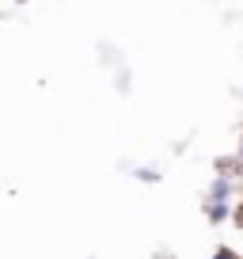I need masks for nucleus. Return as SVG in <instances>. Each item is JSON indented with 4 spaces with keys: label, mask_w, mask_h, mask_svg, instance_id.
I'll list each match as a JSON object with an SVG mask.
<instances>
[{
    "label": "nucleus",
    "mask_w": 243,
    "mask_h": 259,
    "mask_svg": "<svg viewBox=\"0 0 243 259\" xmlns=\"http://www.w3.org/2000/svg\"><path fill=\"white\" fill-rule=\"evenodd\" d=\"M228 218V206L224 202H209V221H224Z\"/></svg>",
    "instance_id": "obj_1"
},
{
    "label": "nucleus",
    "mask_w": 243,
    "mask_h": 259,
    "mask_svg": "<svg viewBox=\"0 0 243 259\" xmlns=\"http://www.w3.org/2000/svg\"><path fill=\"white\" fill-rule=\"evenodd\" d=\"M239 160H243V149H239Z\"/></svg>",
    "instance_id": "obj_5"
},
{
    "label": "nucleus",
    "mask_w": 243,
    "mask_h": 259,
    "mask_svg": "<svg viewBox=\"0 0 243 259\" xmlns=\"http://www.w3.org/2000/svg\"><path fill=\"white\" fill-rule=\"evenodd\" d=\"M235 225L243 229V202H239V210H235Z\"/></svg>",
    "instance_id": "obj_4"
},
{
    "label": "nucleus",
    "mask_w": 243,
    "mask_h": 259,
    "mask_svg": "<svg viewBox=\"0 0 243 259\" xmlns=\"http://www.w3.org/2000/svg\"><path fill=\"white\" fill-rule=\"evenodd\" d=\"M228 198V179H217L213 183V202H224Z\"/></svg>",
    "instance_id": "obj_2"
},
{
    "label": "nucleus",
    "mask_w": 243,
    "mask_h": 259,
    "mask_svg": "<svg viewBox=\"0 0 243 259\" xmlns=\"http://www.w3.org/2000/svg\"><path fill=\"white\" fill-rule=\"evenodd\" d=\"M213 259H235V255H232V251H228V248H220V251H217V255H213Z\"/></svg>",
    "instance_id": "obj_3"
}]
</instances>
